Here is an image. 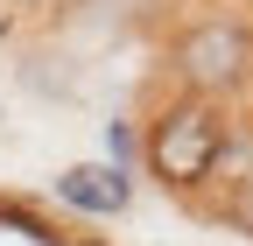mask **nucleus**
<instances>
[{"label":"nucleus","instance_id":"1","mask_svg":"<svg viewBox=\"0 0 253 246\" xmlns=\"http://www.w3.org/2000/svg\"><path fill=\"white\" fill-rule=\"evenodd\" d=\"M225 106H211V99H169L162 113L148 120V134H141V162L148 176L162 183V190L190 197V190H204L211 169H218V148H225Z\"/></svg>","mask_w":253,"mask_h":246},{"label":"nucleus","instance_id":"2","mask_svg":"<svg viewBox=\"0 0 253 246\" xmlns=\"http://www.w3.org/2000/svg\"><path fill=\"white\" fill-rule=\"evenodd\" d=\"M169 64L183 78L190 99H232V91L253 84V21L239 14H204V21H190L176 49H169Z\"/></svg>","mask_w":253,"mask_h":246},{"label":"nucleus","instance_id":"3","mask_svg":"<svg viewBox=\"0 0 253 246\" xmlns=\"http://www.w3.org/2000/svg\"><path fill=\"white\" fill-rule=\"evenodd\" d=\"M56 197L71 211H84V218H120V211L134 204V183H126V169H113V162H78V169L56 176Z\"/></svg>","mask_w":253,"mask_h":246},{"label":"nucleus","instance_id":"4","mask_svg":"<svg viewBox=\"0 0 253 246\" xmlns=\"http://www.w3.org/2000/svg\"><path fill=\"white\" fill-rule=\"evenodd\" d=\"M211 183H232V190L253 183V120H232V127H225V148H218Z\"/></svg>","mask_w":253,"mask_h":246},{"label":"nucleus","instance_id":"5","mask_svg":"<svg viewBox=\"0 0 253 246\" xmlns=\"http://www.w3.org/2000/svg\"><path fill=\"white\" fill-rule=\"evenodd\" d=\"M0 225H21L28 239H42V246H56V225L42 218L36 204H21V197H0Z\"/></svg>","mask_w":253,"mask_h":246},{"label":"nucleus","instance_id":"6","mask_svg":"<svg viewBox=\"0 0 253 246\" xmlns=\"http://www.w3.org/2000/svg\"><path fill=\"white\" fill-rule=\"evenodd\" d=\"M218 218H225V225H239V232L253 239V183H246V190H232V197H225V211H218Z\"/></svg>","mask_w":253,"mask_h":246},{"label":"nucleus","instance_id":"7","mask_svg":"<svg viewBox=\"0 0 253 246\" xmlns=\"http://www.w3.org/2000/svg\"><path fill=\"white\" fill-rule=\"evenodd\" d=\"M106 141H113V169L134 162V127H126V120H120V127H106Z\"/></svg>","mask_w":253,"mask_h":246},{"label":"nucleus","instance_id":"8","mask_svg":"<svg viewBox=\"0 0 253 246\" xmlns=\"http://www.w3.org/2000/svg\"><path fill=\"white\" fill-rule=\"evenodd\" d=\"M0 7H49V0H0Z\"/></svg>","mask_w":253,"mask_h":246},{"label":"nucleus","instance_id":"9","mask_svg":"<svg viewBox=\"0 0 253 246\" xmlns=\"http://www.w3.org/2000/svg\"><path fill=\"white\" fill-rule=\"evenodd\" d=\"M7 36H14V21H7V14H0V49H7Z\"/></svg>","mask_w":253,"mask_h":246},{"label":"nucleus","instance_id":"10","mask_svg":"<svg viewBox=\"0 0 253 246\" xmlns=\"http://www.w3.org/2000/svg\"><path fill=\"white\" fill-rule=\"evenodd\" d=\"M71 246H106V239H71Z\"/></svg>","mask_w":253,"mask_h":246}]
</instances>
